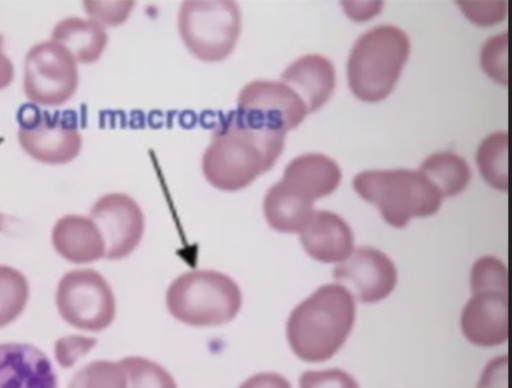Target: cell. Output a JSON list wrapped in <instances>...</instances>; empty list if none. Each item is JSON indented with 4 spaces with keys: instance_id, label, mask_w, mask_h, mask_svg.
Instances as JSON below:
<instances>
[{
    "instance_id": "cell-15",
    "label": "cell",
    "mask_w": 512,
    "mask_h": 388,
    "mask_svg": "<svg viewBox=\"0 0 512 388\" xmlns=\"http://www.w3.org/2000/svg\"><path fill=\"white\" fill-rule=\"evenodd\" d=\"M0 388H58L53 366L30 344L0 345Z\"/></svg>"
},
{
    "instance_id": "cell-30",
    "label": "cell",
    "mask_w": 512,
    "mask_h": 388,
    "mask_svg": "<svg viewBox=\"0 0 512 388\" xmlns=\"http://www.w3.org/2000/svg\"><path fill=\"white\" fill-rule=\"evenodd\" d=\"M465 16L479 26H491L503 21L506 2H458Z\"/></svg>"
},
{
    "instance_id": "cell-11",
    "label": "cell",
    "mask_w": 512,
    "mask_h": 388,
    "mask_svg": "<svg viewBox=\"0 0 512 388\" xmlns=\"http://www.w3.org/2000/svg\"><path fill=\"white\" fill-rule=\"evenodd\" d=\"M333 279L347 289L356 301L375 304L387 299L398 284L394 262L379 249L355 247L350 257L335 265Z\"/></svg>"
},
{
    "instance_id": "cell-23",
    "label": "cell",
    "mask_w": 512,
    "mask_h": 388,
    "mask_svg": "<svg viewBox=\"0 0 512 388\" xmlns=\"http://www.w3.org/2000/svg\"><path fill=\"white\" fill-rule=\"evenodd\" d=\"M30 296L26 277L18 270L0 266V328L14 322Z\"/></svg>"
},
{
    "instance_id": "cell-26",
    "label": "cell",
    "mask_w": 512,
    "mask_h": 388,
    "mask_svg": "<svg viewBox=\"0 0 512 388\" xmlns=\"http://www.w3.org/2000/svg\"><path fill=\"white\" fill-rule=\"evenodd\" d=\"M470 289L472 294L481 292L509 294V275L506 264L493 256L479 258L471 268Z\"/></svg>"
},
{
    "instance_id": "cell-18",
    "label": "cell",
    "mask_w": 512,
    "mask_h": 388,
    "mask_svg": "<svg viewBox=\"0 0 512 388\" xmlns=\"http://www.w3.org/2000/svg\"><path fill=\"white\" fill-rule=\"evenodd\" d=\"M55 251L74 264H90L105 258L104 239L91 217L67 215L52 232Z\"/></svg>"
},
{
    "instance_id": "cell-35",
    "label": "cell",
    "mask_w": 512,
    "mask_h": 388,
    "mask_svg": "<svg viewBox=\"0 0 512 388\" xmlns=\"http://www.w3.org/2000/svg\"><path fill=\"white\" fill-rule=\"evenodd\" d=\"M4 37L0 35V90L8 88L14 78V66L3 50Z\"/></svg>"
},
{
    "instance_id": "cell-10",
    "label": "cell",
    "mask_w": 512,
    "mask_h": 388,
    "mask_svg": "<svg viewBox=\"0 0 512 388\" xmlns=\"http://www.w3.org/2000/svg\"><path fill=\"white\" fill-rule=\"evenodd\" d=\"M18 138L23 151L32 158L51 165L74 160L82 147V136L75 123L32 105H26L19 114Z\"/></svg>"
},
{
    "instance_id": "cell-31",
    "label": "cell",
    "mask_w": 512,
    "mask_h": 388,
    "mask_svg": "<svg viewBox=\"0 0 512 388\" xmlns=\"http://www.w3.org/2000/svg\"><path fill=\"white\" fill-rule=\"evenodd\" d=\"M97 344L95 339L83 337L64 338L55 345V356L63 368H71L83 355Z\"/></svg>"
},
{
    "instance_id": "cell-3",
    "label": "cell",
    "mask_w": 512,
    "mask_h": 388,
    "mask_svg": "<svg viewBox=\"0 0 512 388\" xmlns=\"http://www.w3.org/2000/svg\"><path fill=\"white\" fill-rule=\"evenodd\" d=\"M410 51L409 37L393 25L377 26L361 36L348 62L353 94L369 103L386 99L400 79Z\"/></svg>"
},
{
    "instance_id": "cell-2",
    "label": "cell",
    "mask_w": 512,
    "mask_h": 388,
    "mask_svg": "<svg viewBox=\"0 0 512 388\" xmlns=\"http://www.w3.org/2000/svg\"><path fill=\"white\" fill-rule=\"evenodd\" d=\"M284 143L286 135L254 131L231 112L204 154V176L221 191L242 190L273 168Z\"/></svg>"
},
{
    "instance_id": "cell-25",
    "label": "cell",
    "mask_w": 512,
    "mask_h": 388,
    "mask_svg": "<svg viewBox=\"0 0 512 388\" xmlns=\"http://www.w3.org/2000/svg\"><path fill=\"white\" fill-rule=\"evenodd\" d=\"M69 388H127V376L121 362L97 360L78 371Z\"/></svg>"
},
{
    "instance_id": "cell-22",
    "label": "cell",
    "mask_w": 512,
    "mask_h": 388,
    "mask_svg": "<svg viewBox=\"0 0 512 388\" xmlns=\"http://www.w3.org/2000/svg\"><path fill=\"white\" fill-rule=\"evenodd\" d=\"M476 159L483 179L497 190L508 191V134L495 132L489 135L481 143Z\"/></svg>"
},
{
    "instance_id": "cell-13",
    "label": "cell",
    "mask_w": 512,
    "mask_h": 388,
    "mask_svg": "<svg viewBox=\"0 0 512 388\" xmlns=\"http://www.w3.org/2000/svg\"><path fill=\"white\" fill-rule=\"evenodd\" d=\"M465 339L480 348H494L509 340V294H472L461 315Z\"/></svg>"
},
{
    "instance_id": "cell-34",
    "label": "cell",
    "mask_w": 512,
    "mask_h": 388,
    "mask_svg": "<svg viewBox=\"0 0 512 388\" xmlns=\"http://www.w3.org/2000/svg\"><path fill=\"white\" fill-rule=\"evenodd\" d=\"M345 11L349 17L356 21H364L375 17L382 9L383 3H352L345 2Z\"/></svg>"
},
{
    "instance_id": "cell-8",
    "label": "cell",
    "mask_w": 512,
    "mask_h": 388,
    "mask_svg": "<svg viewBox=\"0 0 512 388\" xmlns=\"http://www.w3.org/2000/svg\"><path fill=\"white\" fill-rule=\"evenodd\" d=\"M56 304L67 323L85 331L106 329L117 314L115 294L103 275L93 269L67 273L56 292Z\"/></svg>"
},
{
    "instance_id": "cell-32",
    "label": "cell",
    "mask_w": 512,
    "mask_h": 388,
    "mask_svg": "<svg viewBox=\"0 0 512 388\" xmlns=\"http://www.w3.org/2000/svg\"><path fill=\"white\" fill-rule=\"evenodd\" d=\"M509 357L493 358L483 370L476 388H508Z\"/></svg>"
},
{
    "instance_id": "cell-36",
    "label": "cell",
    "mask_w": 512,
    "mask_h": 388,
    "mask_svg": "<svg viewBox=\"0 0 512 388\" xmlns=\"http://www.w3.org/2000/svg\"><path fill=\"white\" fill-rule=\"evenodd\" d=\"M5 224V216L3 214H0V230L3 229Z\"/></svg>"
},
{
    "instance_id": "cell-21",
    "label": "cell",
    "mask_w": 512,
    "mask_h": 388,
    "mask_svg": "<svg viewBox=\"0 0 512 388\" xmlns=\"http://www.w3.org/2000/svg\"><path fill=\"white\" fill-rule=\"evenodd\" d=\"M419 171L438 188L444 199L458 196L471 181L467 161L451 152H440L426 158Z\"/></svg>"
},
{
    "instance_id": "cell-16",
    "label": "cell",
    "mask_w": 512,
    "mask_h": 388,
    "mask_svg": "<svg viewBox=\"0 0 512 388\" xmlns=\"http://www.w3.org/2000/svg\"><path fill=\"white\" fill-rule=\"evenodd\" d=\"M281 82L305 103L308 113H315L330 99L336 85L333 64L319 54L305 55L281 75Z\"/></svg>"
},
{
    "instance_id": "cell-20",
    "label": "cell",
    "mask_w": 512,
    "mask_h": 388,
    "mask_svg": "<svg viewBox=\"0 0 512 388\" xmlns=\"http://www.w3.org/2000/svg\"><path fill=\"white\" fill-rule=\"evenodd\" d=\"M314 204L280 181L266 194L264 215L269 227L274 231L300 234L316 211Z\"/></svg>"
},
{
    "instance_id": "cell-6",
    "label": "cell",
    "mask_w": 512,
    "mask_h": 388,
    "mask_svg": "<svg viewBox=\"0 0 512 388\" xmlns=\"http://www.w3.org/2000/svg\"><path fill=\"white\" fill-rule=\"evenodd\" d=\"M178 22L186 48L207 63L229 58L242 30L241 11L232 0H187Z\"/></svg>"
},
{
    "instance_id": "cell-33",
    "label": "cell",
    "mask_w": 512,
    "mask_h": 388,
    "mask_svg": "<svg viewBox=\"0 0 512 388\" xmlns=\"http://www.w3.org/2000/svg\"><path fill=\"white\" fill-rule=\"evenodd\" d=\"M239 388H293L284 376L274 372H263L247 378Z\"/></svg>"
},
{
    "instance_id": "cell-19",
    "label": "cell",
    "mask_w": 512,
    "mask_h": 388,
    "mask_svg": "<svg viewBox=\"0 0 512 388\" xmlns=\"http://www.w3.org/2000/svg\"><path fill=\"white\" fill-rule=\"evenodd\" d=\"M51 40L67 49L76 63L89 65L102 57L108 36L97 21L70 17L55 25Z\"/></svg>"
},
{
    "instance_id": "cell-9",
    "label": "cell",
    "mask_w": 512,
    "mask_h": 388,
    "mask_svg": "<svg viewBox=\"0 0 512 388\" xmlns=\"http://www.w3.org/2000/svg\"><path fill=\"white\" fill-rule=\"evenodd\" d=\"M78 81L77 63L59 43L46 41L26 54L23 90L32 102L42 106L63 105L76 93Z\"/></svg>"
},
{
    "instance_id": "cell-4",
    "label": "cell",
    "mask_w": 512,
    "mask_h": 388,
    "mask_svg": "<svg viewBox=\"0 0 512 388\" xmlns=\"http://www.w3.org/2000/svg\"><path fill=\"white\" fill-rule=\"evenodd\" d=\"M243 306L239 285L216 270H193L177 277L166 292L170 315L192 327H216L232 322Z\"/></svg>"
},
{
    "instance_id": "cell-14",
    "label": "cell",
    "mask_w": 512,
    "mask_h": 388,
    "mask_svg": "<svg viewBox=\"0 0 512 388\" xmlns=\"http://www.w3.org/2000/svg\"><path fill=\"white\" fill-rule=\"evenodd\" d=\"M299 235L305 253L323 264L344 262L355 249L351 227L344 218L331 211H315Z\"/></svg>"
},
{
    "instance_id": "cell-28",
    "label": "cell",
    "mask_w": 512,
    "mask_h": 388,
    "mask_svg": "<svg viewBox=\"0 0 512 388\" xmlns=\"http://www.w3.org/2000/svg\"><path fill=\"white\" fill-rule=\"evenodd\" d=\"M299 388H360L358 381L341 369L306 371L299 379Z\"/></svg>"
},
{
    "instance_id": "cell-5",
    "label": "cell",
    "mask_w": 512,
    "mask_h": 388,
    "mask_svg": "<svg viewBox=\"0 0 512 388\" xmlns=\"http://www.w3.org/2000/svg\"><path fill=\"white\" fill-rule=\"evenodd\" d=\"M353 187L395 229L407 227L413 218L435 215L444 200L438 188L419 170L362 172L354 178Z\"/></svg>"
},
{
    "instance_id": "cell-27",
    "label": "cell",
    "mask_w": 512,
    "mask_h": 388,
    "mask_svg": "<svg viewBox=\"0 0 512 388\" xmlns=\"http://www.w3.org/2000/svg\"><path fill=\"white\" fill-rule=\"evenodd\" d=\"M481 66L496 82L508 85V34L493 37L483 46Z\"/></svg>"
},
{
    "instance_id": "cell-7",
    "label": "cell",
    "mask_w": 512,
    "mask_h": 388,
    "mask_svg": "<svg viewBox=\"0 0 512 388\" xmlns=\"http://www.w3.org/2000/svg\"><path fill=\"white\" fill-rule=\"evenodd\" d=\"M301 98L281 81L254 80L239 94L233 115L242 125L260 132L287 133L308 115Z\"/></svg>"
},
{
    "instance_id": "cell-12",
    "label": "cell",
    "mask_w": 512,
    "mask_h": 388,
    "mask_svg": "<svg viewBox=\"0 0 512 388\" xmlns=\"http://www.w3.org/2000/svg\"><path fill=\"white\" fill-rule=\"evenodd\" d=\"M91 218L104 239L105 258L111 261L129 257L145 235V214L125 193H109L99 199Z\"/></svg>"
},
{
    "instance_id": "cell-17",
    "label": "cell",
    "mask_w": 512,
    "mask_h": 388,
    "mask_svg": "<svg viewBox=\"0 0 512 388\" xmlns=\"http://www.w3.org/2000/svg\"><path fill=\"white\" fill-rule=\"evenodd\" d=\"M341 178L343 174L334 160L322 154H305L289 163L281 181L299 196L315 203L330 196Z\"/></svg>"
},
{
    "instance_id": "cell-1",
    "label": "cell",
    "mask_w": 512,
    "mask_h": 388,
    "mask_svg": "<svg viewBox=\"0 0 512 388\" xmlns=\"http://www.w3.org/2000/svg\"><path fill=\"white\" fill-rule=\"evenodd\" d=\"M357 301L336 283L309 295L291 313L287 339L293 353L303 362H328L347 343L357 316Z\"/></svg>"
},
{
    "instance_id": "cell-29",
    "label": "cell",
    "mask_w": 512,
    "mask_h": 388,
    "mask_svg": "<svg viewBox=\"0 0 512 388\" xmlns=\"http://www.w3.org/2000/svg\"><path fill=\"white\" fill-rule=\"evenodd\" d=\"M84 10L102 26H117L130 16L133 2H84Z\"/></svg>"
},
{
    "instance_id": "cell-24",
    "label": "cell",
    "mask_w": 512,
    "mask_h": 388,
    "mask_svg": "<svg viewBox=\"0 0 512 388\" xmlns=\"http://www.w3.org/2000/svg\"><path fill=\"white\" fill-rule=\"evenodd\" d=\"M120 362L126 372L127 388H178L173 375L149 358L129 356Z\"/></svg>"
}]
</instances>
